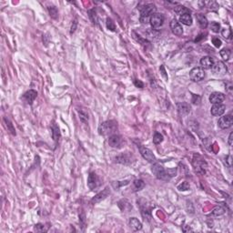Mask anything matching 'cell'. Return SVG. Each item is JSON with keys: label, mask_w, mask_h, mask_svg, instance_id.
Segmentation results:
<instances>
[{"label": "cell", "mask_w": 233, "mask_h": 233, "mask_svg": "<svg viewBox=\"0 0 233 233\" xmlns=\"http://www.w3.org/2000/svg\"><path fill=\"white\" fill-rule=\"evenodd\" d=\"M118 130V123L115 120H108L103 122L98 127V133L101 136L114 135Z\"/></svg>", "instance_id": "6da1fadb"}, {"label": "cell", "mask_w": 233, "mask_h": 233, "mask_svg": "<svg viewBox=\"0 0 233 233\" xmlns=\"http://www.w3.org/2000/svg\"><path fill=\"white\" fill-rule=\"evenodd\" d=\"M153 174L156 176L157 178L159 179H161V180H165V181H169L170 179V176L169 174L168 173L167 170L164 169V168L159 164V163H154L152 165V169H151Z\"/></svg>", "instance_id": "7a4b0ae2"}, {"label": "cell", "mask_w": 233, "mask_h": 233, "mask_svg": "<svg viewBox=\"0 0 233 233\" xmlns=\"http://www.w3.org/2000/svg\"><path fill=\"white\" fill-rule=\"evenodd\" d=\"M149 22H150L151 27L154 29H158L164 23V16L162 14L155 13L149 17Z\"/></svg>", "instance_id": "3957f363"}, {"label": "cell", "mask_w": 233, "mask_h": 233, "mask_svg": "<svg viewBox=\"0 0 233 233\" xmlns=\"http://www.w3.org/2000/svg\"><path fill=\"white\" fill-rule=\"evenodd\" d=\"M190 79L194 82H199L205 77V72L204 69L201 67H194L190 72Z\"/></svg>", "instance_id": "277c9868"}, {"label": "cell", "mask_w": 233, "mask_h": 233, "mask_svg": "<svg viewBox=\"0 0 233 233\" xmlns=\"http://www.w3.org/2000/svg\"><path fill=\"white\" fill-rule=\"evenodd\" d=\"M211 71L215 76H221L226 75V73L228 71V68L223 62L219 61V62H216V63L213 64V66L211 67Z\"/></svg>", "instance_id": "5b68a950"}, {"label": "cell", "mask_w": 233, "mask_h": 233, "mask_svg": "<svg viewBox=\"0 0 233 233\" xmlns=\"http://www.w3.org/2000/svg\"><path fill=\"white\" fill-rule=\"evenodd\" d=\"M157 8L154 4H147L140 8V18H148V16L155 14Z\"/></svg>", "instance_id": "8992f818"}, {"label": "cell", "mask_w": 233, "mask_h": 233, "mask_svg": "<svg viewBox=\"0 0 233 233\" xmlns=\"http://www.w3.org/2000/svg\"><path fill=\"white\" fill-rule=\"evenodd\" d=\"M139 152L141 154V156L143 157V159H145L147 161H148L149 163H156V157L154 156L153 152L149 148L140 146Z\"/></svg>", "instance_id": "52a82bcc"}, {"label": "cell", "mask_w": 233, "mask_h": 233, "mask_svg": "<svg viewBox=\"0 0 233 233\" xmlns=\"http://www.w3.org/2000/svg\"><path fill=\"white\" fill-rule=\"evenodd\" d=\"M232 124H233V118L230 114L220 117V118L218 121L219 127L222 129H226V128L230 127L232 126Z\"/></svg>", "instance_id": "ba28073f"}, {"label": "cell", "mask_w": 233, "mask_h": 233, "mask_svg": "<svg viewBox=\"0 0 233 233\" xmlns=\"http://www.w3.org/2000/svg\"><path fill=\"white\" fill-rule=\"evenodd\" d=\"M88 188L93 190H95L96 188H97L99 186V178L97 177V175L95 173V172H91L89 175H88Z\"/></svg>", "instance_id": "9c48e42d"}, {"label": "cell", "mask_w": 233, "mask_h": 233, "mask_svg": "<svg viewBox=\"0 0 233 233\" xmlns=\"http://www.w3.org/2000/svg\"><path fill=\"white\" fill-rule=\"evenodd\" d=\"M109 144L112 148H118L123 144V139H122L121 136L117 135V134L111 135L109 139Z\"/></svg>", "instance_id": "30bf717a"}, {"label": "cell", "mask_w": 233, "mask_h": 233, "mask_svg": "<svg viewBox=\"0 0 233 233\" xmlns=\"http://www.w3.org/2000/svg\"><path fill=\"white\" fill-rule=\"evenodd\" d=\"M170 29L172 33L176 36H181L183 34V28L180 25L179 22H178L176 19H172L170 22Z\"/></svg>", "instance_id": "8fae6325"}, {"label": "cell", "mask_w": 233, "mask_h": 233, "mask_svg": "<svg viewBox=\"0 0 233 233\" xmlns=\"http://www.w3.org/2000/svg\"><path fill=\"white\" fill-rule=\"evenodd\" d=\"M225 99V95L220 92H213L210 96V102L215 104H221Z\"/></svg>", "instance_id": "7c38bea8"}, {"label": "cell", "mask_w": 233, "mask_h": 233, "mask_svg": "<svg viewBox=\"0 0 233 233\" xmlns=\"http://www.w3.org/2000/svg\"><path fill=\"white\" fill-rule=\"evenodd\" d=\"M109 193H110V191H109V188H106L104 190L101 191V192H99L98 194H97V195L91 199V203H92V204H96V203H98V202H100V201H102V200H104V199L109 195Z\"/></svg>", "instance_id": "4fadbf2b"}, {"label": "cell", "mask_w": 233, "mask_h": 233, "mask_svg": "<svg viewBox=\"0 0 233 233\" xmlns=\"http://www.w3.org/2000/svg\"><path fill=\"white\" fill-rule=\"evenodd\" d=\"M37 97V92L35 91V90H28L25 92L24 95H23V99L28 103V104L31 105L32 103L34 102V100L36 99V97Z\"/></svg>", "instance_id": "5bb4252c"}, {"label": "cell", "mask_w": 233, "mask_h": 233, "mask_svg": "<svg viewBox=\"0 0 233 233\" xmlns=\"http://www.w3.org/2000/svg\"><path fill=\"white\" fill-rule=\"evenodd\" d=\"M177 107H178V114L182 117L187 116L190 112V107L189 104H187V103H178Z\"/></svg>", "instance_id": "9a60e30c"}, {"label": "cell", "mask_w": 233, "mask_h": 233, "mask_svg": "<svg viewBox=\"0 0 233 233\" xmlns=\"http://www.w3.org/2000/svg\"><path fill=\"white\" fill-rule=\"evenodd\" d=\"M225 109H226V107L223 104H215L212 106L211 112V115L213 116H221L224 114Z\"/></svg>", "instance_id": "2e32d148"}, {"label": "cell", "mask_w": 233, "mask_h": 233, "mask_svg": "<svg viewBox=\"0 0 233 233\" xmlns=\"http://www.w3.org/2000/svg\"><path fill=\"white\" fill-rule=\"evenodd\" d=\"M214 64L213 59L211 57H203L200 59V66L203 69H211Z\"/></svg>", "instance_id": "e0dca14e"}, {"label": "cell", "mask_w": 233, "mask_h": 233, "mask_svg": "<svg viewBox=\"0 0 233 233\" xmlns=\"http://www.w3.org/2000/svg\"><path fill=\"white\" fill-rule=\"evenodd\" d=\"M128 224H129L130 229L134 231H138L142 229V224L137 218H130L129 219Z\"/></svg>", "instance_id": "ac0fdd59"}, {"label": "cell", "mask_w": 233, "mask_h": 233, "mask_svg": "<svg viewBox=\"0 0 233 233\" xmlns=\"http://www.w3.org/2000/svg\"><path fill=\"white\" fill-rule=\"evenodd\" d=\"M196 18H197V21H198L199 27L201 28H206L207 27H208L209 22H208V19H207V17L204 15L198 14V15H196Z\"/></svg>", "instance_id": "d6986e66"}, {"label": "cell", "mask_w": 233, "mask_h": 233, "mask_svg": "<svg viewBox=\"0 0 233 233\" xmlns=\"http://www.w3.org/2000/svg\"><path fill=\"white\" fill-rule=\"evenodd\" d=\"M116 161L118 162V163L127 165V164H129L131 162V158H130V156H128V155H127V154H121L116 158Z\"/></svg>", "instance_id": "ffe728a7"}, {"label": "cell", "mask_w": 233, "mask_h": 233, "mask_svg": "<svg viewBox=\"0 0 233 233\" xmlns=\"http://www.w3.org/2000/svg\"><path fill=\"white\" fill-rule=\"evenodd\" d=\"M179 22L182 23L185 25H192V16L190 14H184L179 16Z\"/></svg>", "instance_id": "44dd1931"}, {"label": "cell", "mask_w": 233, "mask_h": 233, "mask_svg": "<svg viewBox=\"0 0 233 233\" xmlns=\"http://www.w3.org/2000/svg\"><path fill=\"white\" fill-rule=\"evenodd\" d=\"M174 10L178 15H180V16H182L184 14H190V10L183 6H177L175 7Z\"/></svg>", "instance_id": "7402d4cb"}, {"label": "cell", "mask_w": 233, "mask_h": 233, "mask_svg": "<svg viewBox=\"0 0 233 233\" xmlns=\"http://www.w3.org/2000/svg\"><path fill=\"white\" fill-rule=\"evenodd\" d=\"M145 187V183L144 181L141 179H135L133 182V188H134V191H139L140 190H142Z\"/></svg>", "instance_id": "603a6c76"}, {"label": "cell", "mask_w": 233, "mask_h": 233, "mask_svg": "<svg viewBox=\"0 0 233 233\" xmlns=\"http://www.w3.org/2000/svg\"><path fill=\"white\" fill-rule=\"evenodd\" d=\"M47 9H48V12H49L50 16L52 17V18L57 19V18L58 17V11L57 7H55L52 6V7H48Z\"/></svg>", "instance_id": "cb8c5ba5"}, {"label": "cell", "mask_w": 233, "mask_h": 233, "mask_svg": "<svg viewBox=\"0 0 233 233\" xmlns=\"http://www.w3.org/2000/svg\"><path fill=\"white\" fill-rule=\"evenodd\" d=\"M52 135H53V138H54V140L55 141H58V139H59V137H60V132H59V128H58V127L56 125V124H54L53 126H52Z\"/></svg>", "instance_id": "d4e9b609"}, {"label": "cell", "mask_w": 233, "mask_h": 233, "mask_svg": "<svg viewBox=\"0 0 233 233\" xmlns=\"http://www.w3.org/2000/svg\"><path fill=\"white\" fill-rule=\"evenodd\" d=\"M220 56H221V58L224 59V60H229V58H230V54H231V52H230V50L229 49H228V48H223L220 52Z\"/></svg>", "instance_id": "484cf974"}, {"label": "cell", "mask_w": 233, "mask_h": 233, "mask_svg": "<svg viewBox=\"0 0 233 233\" xmlns=\"http://www.w3.org/2000/svg\"><path fill=\"white\" fill-rule=\"evenodd\" d=\"M225 213V210L220 206H218L216 208H214V210L212 211V214L214 216H221Z\"/></svg>", "instance_id": "4316f807"}, {"label": "cell", "mask_w": 233, "mask_h": 233, "mask_svg": "<svg viewBox=\"0 0 233 233\" xmlns=\"http://www.w3.org/2000/svg\"><path fill=\"white\" fill-rule=\"evenodd\" d=\"M163 141V136L160 133H155L154 137H153V143L154 144H160Z\"/></svg>", "instance_id": "83f0119b"}, {"label": "cell", "mask_w": 233, "mask_h": 233, "mask_svg": "<svg viewBox=\"0 0 233 233\" xmlns=\"http://www.w3.org/2000/svg\"><path fill=\"white\" fill-rule=\"evenodd\" d=\"M4 120H5V122H6L7 127V129L9 130V132H10L12 135H16V130H15V128H14V127H13V124L10 122V120L7 119V118H4Z\"/></svg>", "instance_id": "f1b7e54d"}, {"label": "cell", "mask_w": 233, "mask_h": 233, "mask_svg": "<svg viewBox=\"0 0 233 233\" xmlns=\"http://www.w3.org/2000/svg\"><path fill=\"white\" fill-rule=\"evenodd\" d=\"M34 229H35V231H37V232H46V231H47L48 227H46V226H45L44 224L38 223V224L35 225Z\"/></svg>", "instance_id": "f546056e"}, {"label": "cell", "mask_w": 233, "mask_h": 233, "mask_svg": "<svg viewBox=\"0 0 233 233\" xmlns=\"http://www.w3.org/2000/svg\"><path fill=\"white\" fill-rule=\"evenodd\" d=\"M221 34H222V36H223V37L224 38H226V39H229L230 37H231V29L229 28H223L222 30H221Z\"/></svg>", "instance_id": "4dcf8cb0"}, {"label": "cell", "mask_w": 233, "mask_h": 233, "mask_svg": "<svg viewBox=\"0 0 233 233\" xmlns=\"http://www.w3.org/2000/svg\"><path fill=\"white\" fill-rule=\"evenodd\" d=\"M107 28L109 29H110L111 31H115L116 29V25H115V23L113 22V20L109 17L107 18Z\"/></svg>", "instance_id": "1f68e13d"}, {"label": "cell", "mask_w": 233, "mask_h": 233, "mask_svg": "<svg viewBox=\"0 0 233 233\" xmlns=\"http://www.w3.org/2000/svg\"><path fill=\"white\" fill-rule=\"evenodd\" d=\"M211 28L213 32L215 33H219L220 30V23H217V22H212L211 24Z\"/></svg>", "instance_id": "d6a6232c"}, {"label": "cell", "mask_w": 233, "mask_h": 233, "mask_svg": "<svg viewBox=\"0 0 233 233\" xmlns=\"http://www.w3.org/2000/svg\"><path fill=\"white\" fill-rule=\"evenodd\" d=\"M79 118L82 122H87L88 120V114L85 110L79 111Z\"/></svg>", "instance_id": "836d02e7"}, {"label": "cell", "mask_w": 233, "mask_h": 233, "mask_svg": "<svg viewBox=\"0 0 233 233\" xmlns=\"http://www.w3.org/2000/svg\"><path fill=\"white\" fill-rule=\"evenodd\" d=\"M88 14H89V17L91 18L92 22H93L94 24H97V14H96L95 9L89 10V11H88Z\"/></svg>", "instance_id": "e575fe53"}, {"label": "cell", "mask_w": 233, "mask_h": 233, "mask_svg": "<svg viewBox=\"0 0 233 233\" xmlns=\"http://www.w3.org/2000/svg\"><path fill=\"white\" fill-rule=\"evenodd\" d=\"M178 189L179 190H190V185H189V183L188 182H182V184H180L178 187Z\"/></svg>", "instance_id": "d590c367"}, {"label": "cell", "mask_w": 233, "mask_h": 233, "mask_svg": "<svg viewBox=\"0 0 233 233\" xmlns=\"http://www.w3.org/2000/svg\"><path fill=\"white\" fill-rule=\"evenodd\" d=\"M212 43L216 47H220L221 46V40L219 37H213L212 38Z\"/></svg>", "instance_id": "8d00e7d4"}, {"label": "cell", "mask_w": 233, "mask_h": 233, "mask_svg": "<svg viewBox=\"0 0 233 233\" xmlns=\"http://www.w3.org/2000/svg\"><path fill=\"white\" fill-rule=\"evenodd\" d=\"M192 102L195 105H199L200 102V97L198 95H193V98H192Z\"/></svg>", "instance_id": "74e56055"}, {"label": "cell", "mask_w": 233, "mask_h": 233, "mask_svg": "<svg viewBox=\"0 0 233 233\" xmlns=\"http://www.w3.org/2000/svg\"><path fill=\"white\" fill-rule=\"evenodd\" d=\"M160 72H161L162 76L164 77V79H166V81H167V80H168V75L166 74V70H165L164 66H161V67H160Z\"/></svg>", "instance_id": "f35d334b"}, {"label": "cell", "mask_w": 233, "mask_h": 233, "mask_svg": "<svg viewBox=\"0 0 233 233\" xmlns=\"http://www.w3.org/2000/svg\"><path fill=\"white\" fill-rule=\"evenodd\" d=\"M134 85H135L137 88H142L144 87V84H143L140 80H139V79H135V80H134Z\"/></svg>", "instance_id": "ab89813d"}, {"label": "cell", "mask_w": 233, "mask_h": 233, "mask_svg": "<svg viewBox=\"0 0 233 233\" xmlns=\"http://www.w3.org/2000/svg\"><path fill=\"white\" fill-rule=\"evenodd\" d=\"M79 222H80V225L82 227H85L84 225H85V222H86V219H85V215L84 214H81L79 216Z\"/></svg>", "instance_id": "60d3db41"}, {"label": "cell", "mask_w": 233, "mask_h": 233, "mask_svg": "<svg viewBox=\"0 0 233 233\" xmlns=\"http://www.w3.org/2000/svg\"><path fill=\"white\" fill-rule=\"evenodd\" d=\"M226 160H227V162H228V166L230 168L231 167V156H227Z\"/></svg>", "instance_id": "b9f144b4"}, {"label": "cell", "mask_w": 233, "mask_h": 233, "mask_svg": "<svg viewBox=\"0 0 233 233\" xmlns=\"http://www.w3.org/2000/svg\"><path fill=\"white\" fill-rule=\"evenodd\" d=\"M76 24H77V23H76V21H75V22H74V25H72V28H71V31H70V33H71V34L75 32V30H76Z\"/></svg>", "instance_id": "7bdbcfd3"}, {"label": "cell", "mask_w": 233, "mask_h": 233, "mask_svg": "<svg viewBox=\"0 0 233 233\" xmlns=\"http://www.w3.org/2000/svg\"><path fill=\"white\" fill-rule=\"evenodd\" d=\"M232 137H233V133L231 132L229 134V146H232Z\"/></svg>", "instance_id": "ee69618b"}]
</instances>
